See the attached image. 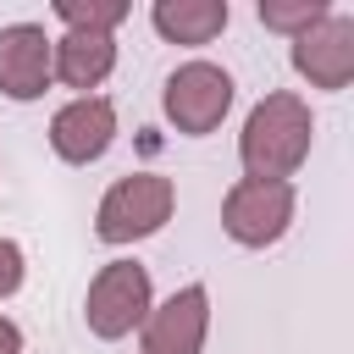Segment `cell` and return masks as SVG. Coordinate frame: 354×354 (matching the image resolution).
I'll use <instances>...</instances> for the list:
<instances>
[{"label":"cell","instance_id":"obj_1","mask_svg":"<svg viewBox=\"0 0 354 354\" xmlns=\"http://www.w3.org/2000/svg\"><path fill=\"white\" fill-rule=\"evenodd\" d=\"M310 138H315V122H310V105L288 88L266 94L249 116H243V133H238V160L249 177L260 183H288L304 155H310Z\"/></svg>","mask_w":354,"mask_h":354},{"label":"cell","instance_id":"obj_10","mask_svg":"<svg viewBox=\"0 0 354 354\" xmlns=\"http://www.w3.org/2000/svg\"><path fill=\"white\" fill-rule=\"evenodd\" d=\"M116 66V39L111 33H61L50 44V72L66 83V88H100Z\"/></svg>","mask_w":354,"mask_h":354},{"label":"cell","instance_id":"obj_8","mask_svg":"<svg viewBox=\"0 0 354 354\" xmlns=\"http://www.w3.org/2000/svg\"><path fill=\"white\" fill-rule=\"evenodd\" d=\"M205 332H210V293L199 282H188L166 304H149V315H144V354H199Z\"/></svg>","mask_w":354,"mask_h":354},{"label":"cell","instance_id":"obj_15","mask_svg":"<svg viewBox=\"0 0 354 354\" xmlns=\"http://www.w3.org/2000/svg\"><path fill=\"white\" fill-rule=\"evenodd\" d=\"M0 354H22V332H17V321H6V315H0Z\"/></svg>","mask_w":354,"mask_h":354},{"label":"cell","instance_id":"obj_6","mask_svg":"<svg viewBox=\"0 0 354 354\" xmlns=\"http://www.w3.org/2000/svg\"><path fill=\"white\" fill-rule=\"evenodd\" d=\"M293 72L310 88H348L354 77V17L326 11L310 33L293 39Z\"/></svg>","mask_w":354,"mask_h":354},{"label":"cell","instance_id":"obj_13","mask_svg":"<svg viewBox=\"0 0 354 354\" xmlns=\"http://www.w3.org/2000/svg\"><path fill=\"white\" fill-rule=\"evenodd\" d=\"M326 11H332L326 0H260V22H266V28H277V33H288V39L310 33Z\"/></svg>","mask_w":354,"mask_h":354},{"label":"cell","instance_id":"obj_5","mask_svg":"<svg viewBox=\"0 0 354 354\" xmlns=\"http://www.w3.org/2000/svg\"><path fill=\"white\" fill-rule=\"evenodd\" d=\"M293 221V183H260V177H238L221 199V232L243 249H266L288 232Z\"/></svg>","mask_w":354,"mask_h":354},{"label":"cell","instance_id":"obj_2","mask_svg":"<svg viewBox=\"0 0 354 354\" xmlns=\"http://www.w3.org/2000/svg\"><path fill=\"white\" fill-rule=\"evenodd\" d=\"M177 210V188L171 177L160 171H133V177H116L94 210V232L105 243H133V238H149L171 221Z\"/></svg>","mask_w":354,"mask_h":354},{"label":"cell","instance_id":"obj_3","mask_svg":"<svg viewBox=\"0 0 354 354\" xmlns=\"http://www.w3.org/2000/svg\"><path fill=\"white\" fill-rule=\"evenodd\" d=\"M160 111H166V122H171L177 133H188V138L216 133L221 116L232 111V72L216 66V61H188V66H177V72L166 77V88H160Z\"/></svg>","mask_w":354,"mask_h":354},{"label":"cell","instance_id":"obj_12","mask_svg":"<svg viewBox=\"0 0 354 354\" xmlns=\"http://www.w3.org/2000/svg\"><path fill=\"white\" fill-rule=\"evenodd\" d=\"M66 33H116L127 22V0H55Z\"/></svg>","mask_w":354,"mask_h":354},{"label":"cell","instance_id":"obj_14","mask_svg":"<svg viewBox=\"0 0 354 354\" xmlns=\"http://www.w3.org/2000/svg\"><path fill=\"white\" fill-rule=\"evenodd\" d=\"M22 288V249L11 238H0V299H11Z\"/></svg>","mask_w":354,"mask_h":354},{"label":"cell","instance_id":"obj_9","mask_svg":"<svg viewBox=\"0 0 354 354\" xmlns=\"http://www.w3.org/2000/svg\"><path fill=\"white\" fill-rule=\"evenodd\" d=\"M50 33L39 22H11L0 28V94L6 100H39L50 88Z\"/></svg>","mask_w":354,"mask_h":354},{"label":"cell","instance_id":"obj_7","mask_svg":"<svg viewBox=\"0 0 354 354\" xmlns=\"http://www.w3.org/2000/svg\"><path fill=\"white\" fill-rule=\"evenodd\" d=\"M116 138V105L105 94H77L72 105H61L50 116V149L66 160V166H88L111 149Z\"/></svg>","mask_w":354,"mask_h":354},{"label":"cell","instance_id":"obj_11","mask_svg":"<svg viewBox=\"0 0 354 354\" xmlns=\"http://www.w3.org/2000/svg\"><path fill=\"white\" fill-rule=\"evenodd\" d=\"M227 0H155L149 22L166 44H210L227 28Z\"/></svg>","mask_w":354,"mask_h":354},{"label":"cell","instance_id":"obj_4","mask_svg":"<svg viewBox=\"0 0 354 354\" xmlns=\"http://www.w3.org/2000/svg\"><path fill=\"white\" fill-rule=\"evenodd\" d=\"M149 299H155V293H149V271H144L138 260H111V266H100L94 282H88L83 321H88L94 337L116 343V337H127L133 326H144Z\"/></svg>","mask_w":354,"mask_h":354}]
</instances>
